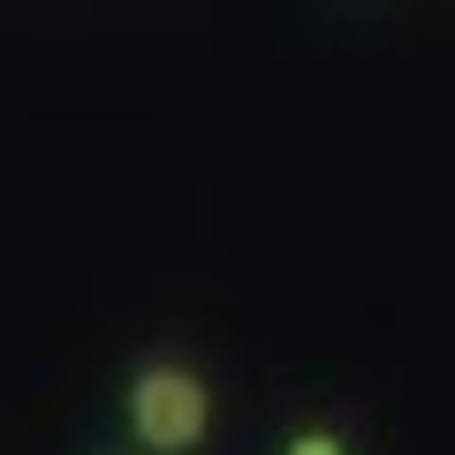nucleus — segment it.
<instances>
[{"instance_id": "1", "label": "nucleus", "mask_w": 455, "mask_h": 455, "mask_svg": "<svg viewBox=\"0 0 455 455\" xmlns=\"http://www.w3.org/2000/svg\"><path fill=\"white\" fill-rule=\"evenodd\" d=\"M114 433L130 455H212L220 387L182 349H137L114 379Z\"/></svg>"}, {"instance_id": "2", "label": "nucleus", "mask_w": 455, "mask_h": 455, "mask_svg": "<svg viewBox=\"0 0 455 455\" xmlns=\"http://www.w3.org/2000/svg\"><path fill=\"white\" fill-rule=\"evenodd\" d=\"M274 455H364V448H357V433L341 418H296L289 433L274 440Z\"/></svg>"}, {"instance_id": "3", "label": "nucleus", "mask_w": 455, "mask_h": 455, "mask_svg": "<svg viewBox=\"0 0 455 455\" xmlns=\"http://www.w3.org/2000/svg\"><path fill=\"white\" fill-rule=\"evenodd\" d=\"M99 455H130V448H99Z\"/></svg>"}]
</instances>
